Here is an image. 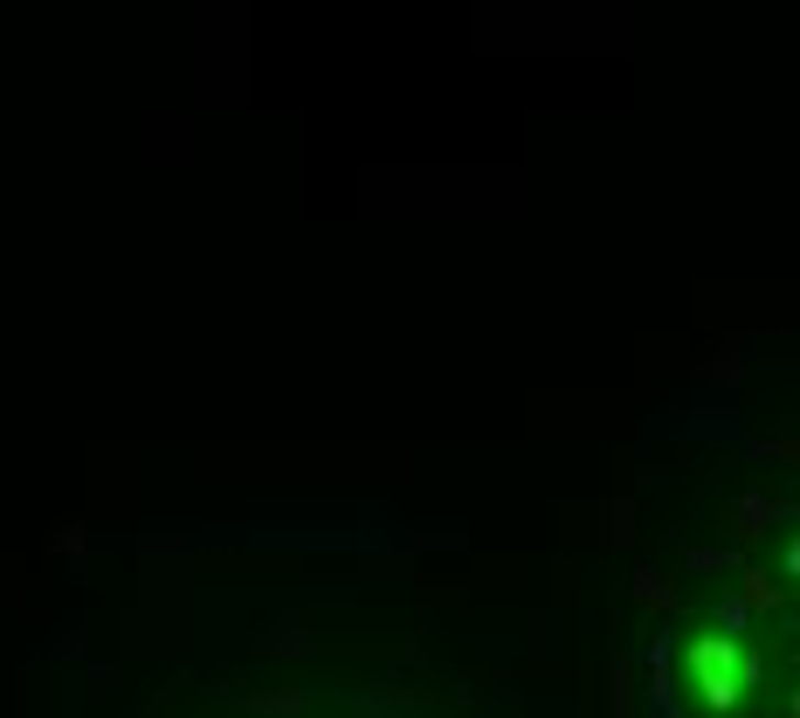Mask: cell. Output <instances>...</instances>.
<instances>
[{
	"label": "cell",
	"mask_w": 800,
	"mask_h": 718,
	"mask_svg": "<svg viewBox=\"0 0 800 718\" xmlns=\"http://www.w3.org/2000/svg\"><path fill=\"white\" fill-rule=\"evenodd\" d=\"M772 519H787V504H772V498H766V491H745V498H738V504H732V525H738V532H745V538H753V532H766V525H772Z\"/></svg>",
	"instance_id": "2"
},
{
	"label": "cell",
	"mask_w": 800,
	"mask_h": 718,
	"mask_svg": "<svg viewBox=\"0 0 800 718\" xmlns=\"http://www.w3.org/2000/svg\"><path fill=\"white\" fill-rule=\"evenodd\" d=\"M304 690H283V698H249V718H297Z\"/></svg>",
	"instance_id": "4"
},
{
	"label": "cell",
	"mask_w": 800,
	"mask_h": 718,
	"mask_svg": "<svg viewBox=\"0 0 800 718\" xmlns=\"http://www.w3.org/2000/svg\"><path fill=\"white\" fill-rule=\"evenodd\" d=\"M270 656H304V650H311V635H304V622H297V614H291V622H276L270 629V643H263Z\"/></svg>",
	"instance_id": "3"
},
{
	"label": "cell",
	"mask_w": 800,
	"mask_h": 718,
	"mask_svg": "<svg viewBox=\"0 0 800 718\" xmlns=\"http://www.w3.org/2000/svg\"><path fill=\"white\" fill-rule=\"evenodd\" d=\"M601 519H607V525H601V532H607V546H622V538L635 532V525H628V519H635V511H628V498H614V504L601 511Z\"/></svg>",
	"instance_id": "5"
},
{
	"label": "cell",
	"mask_w": 800,
	"mask_h": 718,
	"mask_svg": "<svg viewBox=\"0 0 800 718\" xmlns=\"http://www.w3.org/2000/svg\"><path fill=\"white\" fill-rule=\"evenodd\" d=\"M635 587H642V601H649V608H669V587H662V574H656V567H642V574H635Z\"/></svg>",
	"instance_id": "6"
},
{
	"label": "cell",
	"mask_w": 800,
	"mask_h": 718,
	"mask_svg": "<svg viewBox=\"0 0 800 718\" xmlns=\"http://www.w3.org/2000/svg\"><path fill=\"white\" fill-rule=\"evenodd\" d=\"M766 601H772L766 574H745V587H738V595H725V601H717V622H725V629H745V622H753V608H766Z\"/></svg>",
	"instance_id": "1"
},
{
	"label": "cell",
	"mask_w": 800,
	"mask_h": 718,
	"mask_svg": "<svg viewBox=\"0 0 800 718\" xmlns=\"http://www.w3.org/2000/svg\"><path fill=\"white\" fill-rule=\"evenodd\" d=\"M690 567H697V574H725V567H732V553H725V546H697V553H690Z\"/></svg>",
	"instance_id": "7"
}]
</instances>
